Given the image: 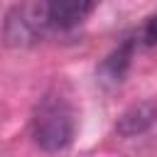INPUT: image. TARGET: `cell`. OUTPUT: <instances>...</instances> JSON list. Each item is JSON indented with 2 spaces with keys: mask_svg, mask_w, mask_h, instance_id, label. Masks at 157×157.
Segmentation results:
<instances>
[{
  "mask_svg": "<svg viewBox=\"0 0 157 157\" xmlns=\"http://www.w3.org/2000/svg\"><path fill=\"white\" fill-rule=\"evenodd\" d=\"M74 130H76V123H74L71 105L61 96L47 93L37 103L34 115H32L34 142L47 152H59V150H66L71 145Z\"/></svg>",
  "mask_w": 157,
  "mask_h": 157,
  "instance_id": "1",
  "label": "cell"
},
{
  "mask_svg": "<svg viewBox=\"0 0 157 157\" xmlns=\"http://www.w3.org/2000/svg\"><path fill=\"white\" fill-rule=\"evenodd\" d=\"M93 5L96 0H44V15L54 27L71 29L91 15Z\"/></svg>",
  "mask_w": 157,
  "mask_h": 157,
  "instance_id": "2",
  "label": "cell"
},
{
  "mask_svg": "<svg viewBox=\"0 0 157 157\" xmlns=\"http://www.w3.org/2000/svg\"><path fill=\"white\" fill-rule=\"evenodd\" d=\"M152 123H157V103L147 101V103H137L130 110H125L118 120V132L120 135H137L142 130H147Z\"/></svg>",
  "mask_w": 157,
  "mask_h": 157,
  "instance_id": "3",
  "label": "cell"
},
{
  "mask_svg": "<svg viewBox=\"0 0 157 157\" xmlns=\"http://www.w3.org/2000/svg\"><path fill=\"white\" fill-rule=\"evenodd\" d=\"M130 56H132V42H125L123 47H118L98 69L101 81H110V83H120L128 66H130Z\"/></svg>",
  "mask_w": 157,
  "mask_h": 157,
  "instance_id": "4",
  "label": "cell"
},
{
  "mask_svg": "<svg viewBox=\"0 0 157 157\" xmlns=\"http://www.w3.org/2000/svg\"><path fill=\"white\" fill-rule=\"evenodd\" d=\"M142 39L147 44H157V15H152L147 20V25L142 27Z\"/></svg>",
  "mask_w": 157,
  "mask_h": 157,
  "instance_id": "5",
  "label": "cell"
}]
</instances>
